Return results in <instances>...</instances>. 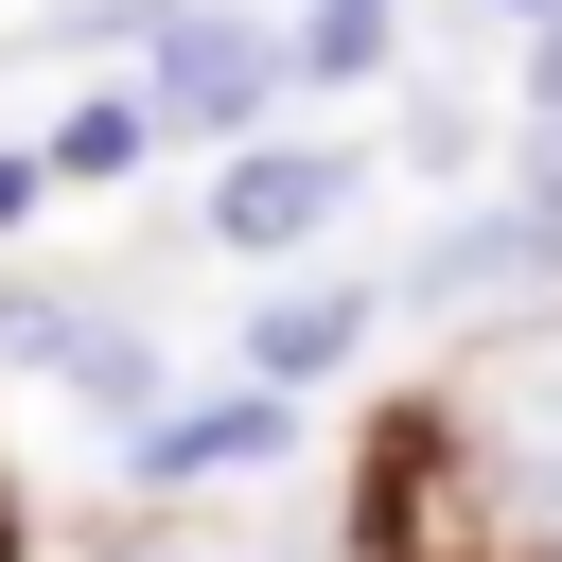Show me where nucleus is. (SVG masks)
<instances>
[{"label":"nucleus","mask_w":562,"mask_h":562,"mask_svg":"<svg viewBox=\"0 0 562 562\" xmlns=\"http://www.w3.org/2000/svg\"><path fill=\"white\" fill-rule=\"evenodd\" d=\"M263 88V35L246 18H193V0H158V70H140V123L176 140V123H228Z\"/></svg>","instance_id":"obj_1"},{"label":"nucleus","mask_w":562,"mask_h":562,"mask_svg":"<svg viewBox=\"0 0 562 562\" xmlns=\"http://www.w3.org/2000/svg\"><path fill=\"white\" fill-rule=\"evenodd\" d=\"M246 457H281V386H211V404L123 422V474H140V492H176V474H246Z\"/></svg>","instance_id":"obj_2"},{"label":"nucleus","mask_w":562,"mask_h":562,"mask_svg":"<svg viewBox=\"0 0 562 562\" xmlns=\"http://www.w3.org/2000/svg\"><path fill=\"white\" fill-rule=\"evenodd\" d=\"M527 281H562V228H544V211H474V228H439V246L404 263V299H439V316L527 299Z\"/></svg>","instance_id":"obj_3"},{"label":"nucleus","mask_w":562,"mask_h":562,"mask_svg":"<svg viewBox=\"0 0 562 562\" xmlns=\"http://www.w3.org/2000/svg\"><path fill=\"white\" fill-rule=\"evenodd\" d=\"M334 193H351V158H299V140H263V158H228V246H299V228H334Z\"/></svg>","instance_id":"obj_4"},{"label":"nucleus","mask_w":562,"mask_h":562,"mask_svg":"<svg viewBox=\"0 0 562 562\" xmlns=\"http://www.w3.org/2000/svg\"><path fill=\"white\" fill-rule=\"evenodd\" d=\"M158 158V123H140V88H88L70 123H53V176H140Z\"/></svg>","instance_id":"obj_5"},{"label":"nucleus","mask_w":562,"mask_h":562,"mask_svg":"<svg viewBox=\"0 0 562 562\" xmlns=\"http://www.w3.org/2000/svg\"><path fill=\"white\" fill-rule=\"evenodd\" d=\"M369 334V299H263V386H299V369H334Z\"/></svg>","instance_id":"obj_6"},{"label":"nucleus","mask_w":562,"mask_h":562,"mask_svg":"<svg viewBox=\"0 0 562 562\" xmlns=\"http://www.w3.org/2000/svg\"><path fill=\"white\" fill-rule=\"evenodd\" d=\"M386 53V0H316V35H299V70H369Z\"/></svg>","instance_id":"obj_7"},{"label":"nucleus","mask_w":562,"mask_h":562,"mask_svg":"<svg viewBox=\"0 0 562 562\" xmlns=\"http://www.w3.org/2000/svg\"><path fill=\"white\" fill-rule=\"evenodd\" d=\"M527 492H544V527H562V404L527 422Z\"/></svg>","instance_id":"obj_8"},{"label":"nucleus","mask_w":562,"mask_h":562,"mask_svg":"<svg viewBox=\"0 0 562 562\" xmlns=\"http://www.w3.org/2000/svg\"><path fill=\"white\" fill-rule=\"evenodd\" d=\"M527 211H544V228H562V123H544V140H527Z\"/></svg>","instance_id":"obj_9"},{"label":"nucleus","mask_w":562,"mask_h":562,"mask_svg":"<svg viewBox=\"0 0 562 562\" xmlns=\"http://www.w3.org/2000/svg\"><path fill=\"white\" fill-rule=\"evenodd\" d=\"M527 88H544V123H562V0H544V35H527Z\"/></svg>","instance_id":"obj_10"},{"label":"nucleus","mask_w":562,"mask_h":562,"mask_svg":"<svg viewBox=\"0 0 562 562\" xmlns=\"http://www.w3.org/2000/svg\"><path fill=\"white\" fill-rule=\"evenodd\" d=\"M0 562H18V527H0Z\"/></svg>","instance_id":"obj_11"},{"label":"nucleus","mask_w":562,"mask_h":562,"mask_svg":"<svg viewBox=\"0 0 562 562\" xmlns=\"http://www.w3.org/2000/svg\"><path fill=\"white\" fill-rule=\"evenodd\" d=\"M527 18H544V0H527Z\"/></svg>","instance_id":"obj_12"}]
</instances>
